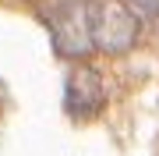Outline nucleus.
<instances>
[{
  "label": "nucleus",
  "mask_w": 159,
  "mask_h": 156,
  "mask_svg": "<svg viewBox=\"0 0 159 156\" xmlns=\"http://www.w3.org/2000/svg\"><path fill=\"white\" fill-rule=\"evenodd\" d=\"M85 18H89L92 46H99V50L120 53L138 35V18L120 0H85Z\"/></svg>",
  "instance_id": "1"
},
{
  "label": "nucleus",
  "mask_w": 159,
  "mask_h": 156,
  "mask_svg": "<svg viewBox=\"0 0 159 156\" xmlns=\"http://www.w3.org/2000/svg\"><path fill=\"white\" fill-rule=\"evenodd\" d=\"M85 99H92V106L102 110V103H106V96H102V78L92 68H78L71 75V82H67V110L74 117H92Z\"/></svg>",
  "instance_id": "2"
},
{
  "label": "nucleus",
  "mask_w": 159,
  "mask_h": 156,
  "mask_svg": "<svg viewBox=\"0 0 159 156\" xmlns=\"http://www.w3.org/2000/svg\"><path fill=\"white\" fill-rule=\"evenodd\" d=\"M138 7H142V11H148V14H156L159 11V0H134Z\"/></svg>",
  "instance_id": "3"
}]
</instances>
